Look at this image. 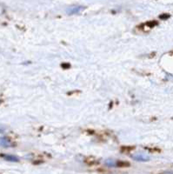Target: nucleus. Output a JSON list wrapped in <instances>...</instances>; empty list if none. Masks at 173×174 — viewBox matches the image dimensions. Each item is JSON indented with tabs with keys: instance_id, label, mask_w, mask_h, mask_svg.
Here are the masks:
<instances>
[{
	"instance_id": "nucleus-8",
	"label": "nucleus",
	"mask_w": 173,
	"mask_h": 174,
	"mask_svg": "<svg viewBox=\"0 0 173 174\" xmlns=\"http://www.w3.org/2000/svg\"><path fill=\"white\" fill-rule=\"evenodd\" d=\"M62 67H63L64 69H65V68H69V67H70V65H69L68 63H67V64H66V63H63V64H62Z\"/></svg>"
},
{
	"instance_id": "nucleus-1",
	"label": "nucleus",
	"mask_w": 173,
	"mask_h": 174,
	"mask_svg": "<svg viewBox=\"0 0 173 174\" xmlns=\"http://www.w3.org/2000/svg\"><path fill=\"white\" fill-rule=\"evenodd\" d=\"M85 7L83 6H80V5H73V6H71L67 9L66 12L68 15H74V14H77L79 13L80 11H82L83 10H84Z\"/></svg>"
},
{
	"instance_id": "nucleus-3",
	"label": "nucleus",
	"mask_w": 173,
	"mask_h": 174,
	"mask_svg": "<svg viewBox=\"0 0 173 174\" xmlns=\"http://www.w3.org/2000/svg\"><path fill=\"white\" fill-rule=\"evenodd\" d=\"M11 145V142L9 139L5 138V137L0 138V146L7 148V147H10Z\"/></svg>"
},
{
	"instance_id": "nucleus-5",
	"label": "nucleus",
	"mask_w": 173,
	"mask_h": 174,
	"mask_svg": "<svg viewBox=\"0 0 173 174\" xmlns=\"http://www.w3.org/2000/svg\"><path fill=\"white\" fill-rule=\"evenodd\" d=\"M116 166H117V167H127V166H130V163L125 162V161H117L116 162Z\"/></svg>"
},
{
	"instance_id": "nucleus-6",
	"label": "nucleus",
	"mask_w": 173,
	"mask_h": 174,
	"mask_svg": "<svg viewBox=\"0 0 173 174\" xmlns=\"http://www.w3.org/2000/svg\"><path fill=\"white\" fill-rule=\"evenodd\" d=\"M105 165L109 167H114V166H116V161L112 160V159H107L105 161Z\"/></svg>"
},
{
	"instance_id": "nucleus-4",
	"label": "nucleus",
	"mask_w": 173,
	"mask_h": 174,
	"mask_svg": "<svg viewBox=\"0 0 173 174\" xmlns=\"http://www.w3.org/2000/svg\"><path fill=\"white\" fill-rule=\"evenodd\" d=\"M2 157L10 162H18L19 161V158L14 155H2Z\"/></svg>"
},
{
	"instance_id": "nucleus-7",
	"label": "nucleus",
	"mask_w": 173,
	"mask_h": 174,
	"mask_svg": "<svg viewBox=\"0 0 173 174\" xmlns=\"http://www.w3.org/2000/svg\"><path fill=\"white\" fill-rule=\"evenodd\" d=\"M159 17H160L161 19H167V18L170 17V15H169V14H163V15H161Z\"/></svg>"
},
{
	"instance_id": "nucleus-2",
	"label": "nucleus",
	"mask_w": 173,
	"mask_h": 174,
	"mask_svg": "<svg viewBox=\"0 0 173 174\" xmlns=\"http://www.w3.org/2000/svg\"><path fill=\"white\" fill-rule=\"evenodd\" d=\"M132 158L136 161H139V162H147L150 160V157L148 155H145V154H136L134 156H132Z\"/></svg>"
}]
</instances>
